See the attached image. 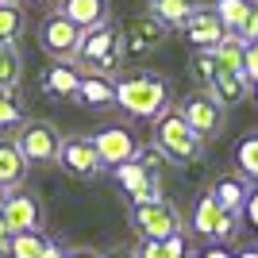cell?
I'll return each mask as SVG.
<instances>
[{
  "mask_svg": "<svg viewBox=\"0 0 258 258\" xmlns=\"http://www.w3.org/2000/svg\"><path fill=\"white\" fill-rule=\"evenodd\" d=\"M116 85V104L135 119H158L162 112H170L173 104V89L170 81L154 70H131V74L112 77Z\"/></svg>",
  "mask_w": 258,
  "mask_h": 258,
  "instance_id": "6da1fadb",
  "label": "cell"
},
{
  "mask_svg": "<svg viewBox=\"0 0 258 258\" xmlns=\"http://www.w3.org/2000/svg\"><path fill=\"white\" fill-rule=\"evenodd\" d=\"M85 74H100V77H112L116 66L123 62V39H119V27L112 20L108 23H97L81 31V43H77V58Z\"/></svg>",
  "mask_w": 258,
  "mask_h": 258,
  "instance_id": "7a4b0ae2",
  "label": "cell"
},
{
  "mask_svg": "<svg viewBox=\"0 0 258 258\" xmlns=\"http://www.w3.org/2000/svg\"><path fill=\"white\" fill-rule=\"evenodd\" d=\"M154 151H158L162 158L177 162V166H193V162H201V154H205V139H197L193 127L181 119V112L170 108V112H162V116L154 119Z\"/></svg>",
  "mask_w": 258,
  "mask_h": 258,
  "instance_id": "3957f363",
  "label": "cell"
},
{
  "mask_svg": "<svg viewBox=\"0 0 258 258\" xmlns=\"http://www.w3.org/2000/svg\"><path fill=\"white\" fill-rule=\"evenodd\" d=\"M16 147L27 158V166H54L58 162V151H62V135L50 119H23L20 135H16Z\"/></svg>",
  "mask_w": 258,
  "mask_h": 258,
  "instance_id": "277c9868",
  "label": "cell"
},
{
  "mask_svg": "<svg viewBox=\"0 0 258 258\" xmlns=\"http://www.w3.org/2000/svg\"><path fill=\"white\" fill-rule=\"evenodd\" d=\"M131 227L139 239H170L185 231V216L177 212L173 201H151V205H131Z\"/></svg>",
  "mask_w": 258,
  "mask_h": 258,
  "instance_id": "5b68a950",
  "label": "cell"
},
{
  "mask_svg": "<svg viewBox=\"0 0 258 258\" xmlns=\"http://www.w3.org/2000/svg\"><path fill=\"white\" fill-rule=\"evenodd\" d=\"M177 112H181V119L193 127V135L197 139H216L220 131H224V123H227V108L220 104V100L208 93V89H197V93H189V97L177 104Z\"/></svg>",
  "mask_w": 258,
  "mask_h": 258,
  "instance_id": "8992f818",
  "label": "cell"
},
{
  "mask_svg": "<svg viewBox=\"0 0 258 258\" xmlns=\"http://www.w3.org/2000/svg\"><path fill=\"white\" fill-rule=\"evenodd\" d=\"M39 43L50 54L54 62H74L77 58V43H81V27L74 20H66L62 12H50L39 27Z\"/></svg>",
  "mask_w": 258,
  "mask_h": 258,
  "instance_id": "52a82bcc",
  "label": "cell"
},
{
  "mask_svg": "<svg viewBox=\"0 0 258 258\" xmlns=\"http://www.w3.org/2000/svg\"><path fill=\"white\" fill-rule=\"evenodd\" d=\"M43 201L27 189H16V193L4 197V205H0V224L8 227L12 235H20V231H43Z\"/></svg>",
  "mask_w": 258,
  "mask_h": 258,
  "instance_id": "ba28073f",
  "label": "cell"
},
{
  "mask_svg": "<svg viewBox=\"0 0 258 258\" xmlns=\"http://www.w3.org/2000/svg\"><path fill=\"white\" fill-rule=\"evenodd\" d=\"M89 139H93V147H97L100 166H112V170L139 154V139H135V131L123 127V123H108V127H100L97 135H89Z\"/></svg>",
  "mask_w": 258,
  "mask_h": 258,
  "instance_id": "9c48e42d",
  "label": "cell"
},
{
  "mask_svg": "<svg viewBox=\"0 0 258 258\" xmlns=\"http://www.w3.org/2000/svg\"><path fill=\"white\" fill-rule=\"evenodd\" d=\"M116 185L131 197V205H151V201H162V173H151L139 158L116 166Z\"/></svg>",
  "mask_w": 258,
  "mask_h": 258,
  "instance_id": "30bf717a",
  "label": "cell"
},
{
  "mask_svg": "<svg viewBox=\"0 0 258 258\" xmlns=\"http://www.w3.org/2000/svg\"><path fill=\"white\" fill-rule=\"evenodd\" d=\"M181 35H185V43L193 46V50H216V46L227 39V27L220 23V16H216L212 4H197L193 16L185 20Z\"/></svg>",
  "mask_w": 258,
  "mask_h": 258,
  "instance_id": "8fae6325",
  "label": "cell"
},
{
  "mask_svg": "<svg viewBox=\"0 0 258 258\" xmlns=\"http://www.w3.org/2000/svg\"><path fill=\"white\" fill-rule=\"evenodd\" d=\"M58 162H62L74 177H81V181H93V177H100V170H104L100 158H97V147H93L89 135H70V139H62Z\"/></svg>",
  "mask_w": 258,
  "mask_h": 258,
  "instance_id": "7c38bea8",
  "label": "cell"
},
{
  "mask_svg": "<svg viewBox=\"0 0 258 258\" xmlns=\"http://www.w3.org/2000/svg\"><path fill=\"white\" fill-rule=\"evenodd\" d=\"M166 35H170V27L158 20V16H135V20L119 31V39H123V54H151L154 46L166 43Z\"/></svg>",
  "mask_w": 258,
  "mask_h": 258,
  "instance_id": "4fadbf2b",
  "label": "cell"
},
{
  "mask_svg": "<svg viewBox=\"0 0 258 258\" xmlns=\"http://www.w3.org/2000/svg\"><path fill=\"white\" fill-rule=\"evenodd\" d=\"M81 77H85V74H81L74 62H50L43 70V93L54 97V100H74Z\"/></svg>",
  "mask_w": 258,
  "mask_h": 258,
  "instance_id": "5bb4252c",
  "label": "cell"
},
{
  "mask_svg": "<svg viewBox=\"0 0 258 258\" xmlns=\"http://www.w3.org/2000/svg\"><path fill=\"white\" fill-rule=\"evenodd\" d=\"M208 189H212L216 205L224 208V212H243V201H247V193H250V181L243 177V173H224V177H216Z\"/></svg>",
  "mask_w": 258,
  "mask_h": 258,
  "instance_id": "9a60e30c",
  "label": "cell"
},
{
  "mask_svg": "<svg viewBox=\"0 0 258 258\" xmlns=\"http://www.w3.org/2000/svg\"><path fill=\"white\" fill-rule=\"evenodd\" d=\"M66 20H74L81 31L89 27H97V23H108V0H62V8H58Z\"/></svg>",
  "mask_w": 258,
  "mask_h": 258,
  "instance_id": "2e32d148",
  "label": "cell"
},
{
  "mask_svg": "<svg viewBox=\"0 0 258 258\" xmlns=\"http://www.w3.org/2000/svg\"><path fill=\"white\" fill-rule=\"evenodd\" d=\"M23 181H27V158L20 154L16 143H0V189L16 193Z\"/></svg>",
  "mask_w": 258,
  "mask_h": 258,
  "instance_id": "e0dca14e",
  "label": "cell"
},
{
  "mask_svg": "<svg viewBox=\"0 0 258 258\" xmlns=\"http://www.w3.org/2000/svg\"><path fill=\"white\" fill-rule=\"evenodd\" d=\"M74 100H81L85 108H104V104H116V85L112 77H100V74H85L81 85H77Z\"/></svg>",
  "mask_w": 258,
  "mask_h": 258,
  "instance_id": "ac0fdd59",
  "label": "cell"
},
{
  "mask_svg": "<svg viewBox=\"0 0 258 258\" xmlns=\"http://www.w3.org/2000/svg\"><path fill=\"white\" fill-rule=\"evenodd\" d=\"M220 216H224V208L216 205V197L212 189H205V193L197 197V205H193V216H189V231L201 239H212L216 224H220Z\"/></svg>",
  "mask_w": 258,
  "mask_h": 258,
  "instance_id": "d6986e66",
  "label": "cell"
},
{
  "mask_svg": "<svg viewBox=\"0 0 258 258\" xmlns=\"http://www.w3.org/2000/svg\"><path fill=\"white\" fill-rule=\"evenodd\" d=\"M208 93H212L224 108H239L243 100L250 97V81L243 74H220L212 85H208Z\"/></svg>",
  "mask_w": 258,
  "mask_h": 258,
  "instance_id": "ffe728a7",
  "label": "cell"
},
{
  "mask_svg": "<svg viewBox=\"0 0 258 258\" xmlns=\"http://www.w3.org/2000/svg\"><path fill=\"white\" fill-rule=\"evenodd\" d=\"M135 258H193V247L181 231V235H170V239H143Z\"/></svg>",
  "mask_w": 258,
  "mask_h": 258,
  "instance_id": "44dd1931",
  "label": "cell"
},
{
  "mask_svg": "<svg viewBox=\"0 0 258 258\" xmlns=\"http://www.w3.org/2000/svg\"><path fill=\"white\" fill-rule=\"evenodd\" d=\"M197 0H151V16H158L170 31H181L185 20L193 16Z\"/></svg>",
  "mask_w": 258,
  "mask_h": 258,
  "instance_id": "7402d4cb",
  "label": "cell"
},
{
  "mask_svg": "<svg viewBox=\"0 0 258 258\" xmlns=\"http://www.w3.org/2000/svg\"><path fill=\"white\" fill-rule=\"evenodd\" d=\"M235 170L247 177L250 185H258V131H247L235 143Z\"/></svg>",
  "mask_w": 258,
  "mask_h": 258,
  "instance_id": "603a6c76",
  "label": "cell"
},
{
  "mask_svg": "<svg viewBox=\"0 0 258 258\" xmlns=\"http://www.w3.org/2000/svg\"><path fill=\"white\" fill-rule=\"evenodd\" d=\"M243 50H247V46L227 31V39L212 50L216 54V77H220V74H243Z\"/></svg>",
  "mask_w": 258,
  "mask_h": 258,
  "instance_id": "cb8c5ba5",
  "label": "cell"
},
{
  "mask_svg": "<svg viewBox=\"0 0 258 258\" xmlns=\"http://www.w3.org/2000/svg\"><path fill=\"white\" fill-rule=\"evenodd\" d=\"M23 54L16 43H0V89H20Z\"/></svg>",
  "mask_w": 258,
  "mask_h": 258,
  "instance_id": "d4e9b609",
  "label": "cell"
},
{
  "mask_svg": "<svg viewBox=\"0 0 258 258\" xmlns=\"http://www.w3.org/2000/svg\"><path fill=\"white\" fill-rule=\"evenodd\" d=\"M46 243H50V239H46L43 231H20V235H12V243H8V258H39L46 250Z\"/></svg>",
  "mask_w": 258,
  "mask_h": 258,
  "instance_id": "484cf974",
  "label": "cell"
},
{
  "mask_svg": "<svg viewBox=\"0 0 258 258\" xmlns=\"http://www.w3.org/2000/svg\"><path fill=\"white\" fill-rule=\"evenodd\" d=\"M23 35V8L16 0H0V43H16Z\"/></svg>",
  "mask_w": 258,
  "mask_h": 258,
  "instance_id": "4316f807",
  "label": "cell"
},
{
  "mask_svg": "<svg viewBox=\"0 0 258 258\" xmlns=\"http://www.w3.org/2000/svg\"><path fill=\"white\" fill-rule=\"evenodd\" d=\"M250 4L254 0H216L212 8H216V16H220V23H224L227 31H235L239 23H243V16L250 12Z\"/></svg>",
  "mask_w": 258,
  "mask_h": 258,
  "instance_id": "83f0119b",
  "label": "cell"
},
{
  "mask_svg": "<svg viewBox=\"0 0 258 258\" xmlns=\"http://www.w3.org/2000/svg\"><path fill=\"white\" fill-rule=\"evenodd\" d=\"M23 123V100L16 97V89H0V131L20 127Z\"/></svg>",
  "mask_w": 258,
  "mask_h": 258,
  "instance_id": "f1b7e54d",
  "label": "cell"
},
{
  "mask_svg": "<svg viewBox=\"0 0 258 258\" xmlns=\"http://www.w3.org/2000/svg\"><path fill=\"white\" fill-rule=\"evenodd\" d=\"M189 74H193V81H201V89H208L216 81V54L212 50H193V58H189Z\"/></svg>",
  "mask_w": 258,
  "mask_h": 258,
  "instance_id": "f546056e",
  "label": "cell"
},
{
  "mask_svg": "<svg viewBox=\"0 0 258 258\" xmlns=\"http://www.w3.org/2000/svg\"><path fill=\"white\" fill-rule=\"evenodd\" d=\"M239 39L243 46H250V43H258V4H250V12L243 16V23H239L235 31H231Z\"/></svg>",
  "mask_w": 258,
  "mask_h": 258,
  "instance_id": "4dcf8cb0",
  "label": "cell"
},
{
  "mask_svg": "<svg viewBox=\"0 0 258 258\" xmlns=\"http://www.w3.org/2000/svg\"><path fill=\"white\" fill-rule=\"evenodd\" d=\"M243 224L250 227V231H258V185H250V193H247V201H243Z\"/></svg>",
  "mask_w": 258,
  "mask_h": 258,
  "instance_id": "1f68e13d",
  "label": "cell"
},
{
  "mask_svg": "<svg viewBox=\"0 0 258 258\" xmlns=\"http://www.w3.org/2000/svg\"><path fill=\"white\" fill-rule=\"evenodd\" d=\"M243 77L247 81H258V43H250L243 50Z\"/></svg>",
  "mask_w": 258,
  "mask_h": 258,
  "instance_id": "d6a6232c",
  "label": "cell"
},
{
  "mask_svg": "<svg viewBox=\"0 0 258 258\" xmlns=\"http://www.w3.org/2000/svg\"><path fill=\"white\" fill-rule=\"evenodd\" d=\"M197 258H231V250L220 247V243H208V250H205V254H197Z\"/></svg>",
  "mask_w": 258,
  "mask_h": 258,
  "instance_id": "836d02e7",
  "label": "cell"
},
{
  "mask_svg": "<svg viewBox=\"0 0 258 258\" xmlns=\"http://www.w3.org/2000/svg\"><path fill=\"white\" fill-rule=\"evenodd\" d=\"M66 258H104V254L93 247H77V250H66Z\"/></svg>",
  "mask_w": 258,
  "mask_h": 258,
  "instance_id": "e575fe53",
  "label": "cell"
},
{
  "mask_svg": "<svg viewBox=\"0 0 258 258\" xmlns=\"http://www.w3.org/2000/svg\"><path fill=\"white\" fill-rule=\"evenodd\" d=\"M39 258H66V247H62V243H54V239H50V243H46V250H43V254H39Z\"/></svg>",
  "mask_w": 258,
  "mask_h": 258,
  "instance_id": "d590c367",
  "label": "cell"
},
{
  "mask_svg": "<svg viewBox=\"0 0 258 258\" xmlns=\"http://www.w3.org/2000/svg\"><path fill=\"white\" fill-rule=\"evenodd\" d=\"M8 243H12V231L0 224V258H8Z\"/></svg>",
  "mask_w": 258,
  "mask_h": 258,
  "instance_id": "8d00e7d4",
  "label": "cell"
},
{
  "mask_svg": "<svg viewBox=\"0 0 258 258\" xmlns=\"http://www.w3.org/2000/svg\"><path fill=\"white\" fill-rule=\"evenodd\" d=\"M231 258H258V247H243V250H235Z\"/></svg>",
  "mask_w": 258,
  "mask_h": 258,
  "instance_id": "74e56055",
  "label": "cell"
},
{
  "mask_svg": "<svg viewBox=\"0 0 258 258\" xmlns=\"http://www.w3.org/2000/svg\"><path fill=\"white\" fill-rule=\"evenodd\" d=\"M104 258H135V250H123V247H119V250H108Z\"/></svg>",
  "mask_w": 258,
  "mask_h": 258,
  "instance_id": "f35d334b",
  "label": "cell"
},
{
  "mask_svg": "<svg viewBox=\"0 0 258 258\" xmlns=\"http://www.w3.org/2000/svg\"><path fill=\"white\" fill-rule=\"evenodd\" d=\"M250 100L258 104V81H250Z\"/></svg>",
  "mask_w": 258,
  "mask_h": 258,
  "instance_id": "ab89813d",
  "label": "cell"
},
{
  "mask_svg": "<svg viewBox=\"0 0 258 258\" xmlns=\"http://www.w3.org/2000/svg\"><path fill=\"white\" fill-rule=\"evenodd\" d=\"M4 197H8V193H4V189H0V205H4Z\"/></svg>",
  "mask_w": 258,
  "mask_h": 258,
  "instance_id": "60d3db41",
  "label": "cell"
},
{
  "mask_svg": "<svg viewBox=\"0 0 258 258\" xmlns=\"http://www.w3.org/2000/svg\"><path fill=\"white\" fill-rule=\"evenodd\" d=\"M35 4H46V0H35Z\"/></svg>",
  "mask_w": 258,
  "mask_h": 258,
  "instance_id": "b9f144b4",
  "label": "cell"
},
{
  "mask_svg": "<svg viewBox=\"0 0 258 258\" xmlns=\"http://www.w3.org/2000/svg\"><path fill=\"white\" fill-rule=\"evenodd\" d=\"M193 258H197V254H193Z\"/></svg>",
  "mask_w": 258,
  "mask_h": 258,
  "instance_id": "7bdbcfd3",
  "label": "cell"
}]
</instances>
